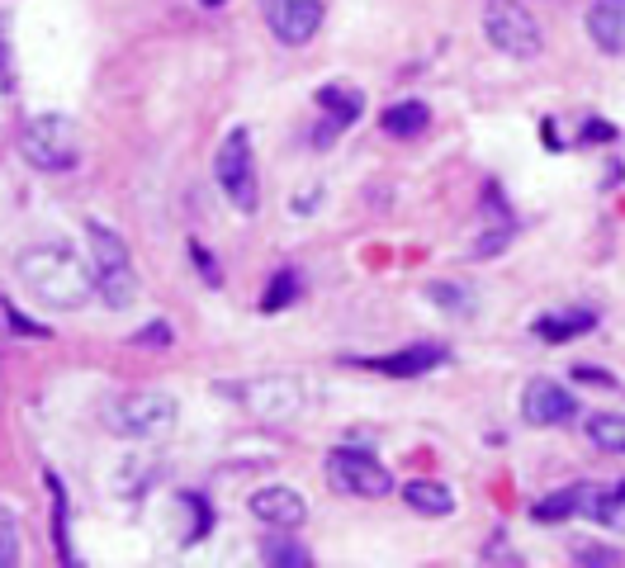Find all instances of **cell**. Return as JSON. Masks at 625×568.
Instances as JSON below:
<instances>
[{"mask_svg":"<svg viewBox=\"0 0 625 568\" xmlns=\"http://www.w3.org/2000/svg\"><path fill=\"white\" fill-rule=\"evenodd\" d=\"M190 261H195V270H204V280H209V284H223V270L214 266V256L199 247V242H190Z\"/></svg>","mask_w":625,"mask_h":568,"instance_id":"cell-29","label":"cell"},{"mask_svg":"<svg viewBox=\"0 0 625 568\" xmlns=\"http://www.w3.org/2000/svg\"><path fill=\"white\" fill-rule=\"evenodd\" d=\"M403 497H408L412 512H422V516H450L455 512V493L436 479H412L408 488H403Z\"/></svg>","mask_w":625,"mask_h":568,"instance_id":"cell-19","label":"cell"},{"mask_svg":"<svg viewBox=\"0 0 625 568\" xmlns=\"http://www.w3.org/2000/svg\"><path fill=\"white\" fill-rule=\"evenodd\" d=\"M327 483L337 493H351V497H389L393 493V474L384 464L370 455V450H351L341 445L327 455Z\"/></svg>","mask_w":625,"mask_h":568,"instance_id":"cell-7","label":"cell"},{"mask_svg":"<svg viewBox=\"0 0 625 568\" xmlns=\"http://www.w3.org/2000/svg\"><path fill=\"white\" fill-rule=\"evenodd\" d=\"M133 346H171V327L166 322H147L143 332H133Z\"/></svg>","mask_w":625,"mask_h":568,"instance_id":"cell-28","label":"cell"},{"mask_svg":"<svg viewBox=\"0 0 625 568\" xmlns=\"http://www.w3.org/2000/svg\"><path fill=\"white\" fill-rule=\"evenodd\" d=\"M105 422L109 431H119V436H161V431H171L176 426V398L161 389H138V393H119L114 403L105 408Z\"/></svg>","mask_w":625,"mask_h":568,"instance_id":"cell-4","label":"cell"},{"mask_svg":"<svg viewBox=\"0 0 625 568\" xmlns=\"http://www.w3.org/2000/svg\"><path fill=\"white\" fill-rule=\"evenodd\" d=\"M275 38L289 48H304L308 38L322 29V0H261Z\"/></svg>","mask_w":625,"mask_h":568,"instance_id":"cell-8","label":"cell"},{"mask_svg":"<svg viewBox=\"0 0 625 568\" xmlns=\"http://www.w3.org/2000/svg\"><path fill=\"white\" fill-rule=\"evenodd\" d=\"M431 124V109L422 100H398L379 114V128L389 133V138H417V133H427Z\"/></svg>","mask_w":625,"mask_h":568,"instance_id":"cell-15","label":"cell"},{"mask_svg":"<svg viewBox=\"0 0 625 568\" xmlns=\"http://www.w3.org/2000/svg\"><path fill=\"white\" fill-rule=\"evenodd\" d=\"M573 564H621V550H602V545H578Z\"/></svg>","mask_w":625,"mask_h":568,"instance_id":"cell-27","label":"cell"},{"mask_svg":"<svg viewBox=\"0 0 625 568\" xmlns=\"http://www.w3.org/2000/svg\"><path fill=\"white\" fill-rule=\"evenodd\" d=\"M5 76H10V67H5V53H0V81H5Z\"/></svg>","mask_w":625,"mask_h":568,"instance_id":"cell-32","label":"cell"},{"mask_svg":"<svg viewBox=\"0 0 625 568\" xmlns=\"http://www.w3.org/2000/svg\"><path fill=\"white\" fill-rule=\"evenodd\" d=\"M214 171H218V185L223 195L233 199L237 213H256L261 204V185H256V152H251V133L247 128H233L223 147L214 157Z\"/></svg>","mask_w":625,"mask_h":568,"instance_id":"cell-5","label":"cell"},{"mask_svg":"<svg viewBox=\"0 0 625 568\" xmlns=\"http://www.w3.org/2000/svg\"><path fill=\"white\" fill-rule=\"evenodd\" d=\"M95 289H100V299H105L114 313H124V308H133V299H138V275H133V266L100 270V275H95Z\"/></svg>","mask_w":625,"mask_h":568,"instance_id":"cell-20","label":"cell"},{"mask_svg":"<svg viewBox=\"0 0 625 568\" xmlns=\"http://www.w3.org/2000/svg\"><path fill=\"white\" fill-rule=\"evenodd\" d=\"M446 360H450L446 346H408V351H393V355H365V360H356V365L389 374V379H417V374L441 370Z\"/></svg>","mask_w":625,"mask_h":568,"instance_id":"cell-11","label":"cell"},{"mask_svg":"<svg viewBox=\"0 0 625 568\" xmlns=\"http://www.w3.org/2000/svg\"><path fill=\"white\" fill-rule=\"evenodd\" d=\"M427 299L436 303V308L455 313V318H474V313H479V294L465 289V284H455V280H431L427 284Z\"/></svg>","mask_w":625,"mask_h":568,"instance_id":"cell-21","label":"cell"},{"mask_svg":"<svg viewBox=\"0 0 625 568\" xmlns=\"http://www.w3.org/2000/svg\"><path fill=\"white\" fill-rule=\"evenodd\" d=\"M588 436L592 445H602L611 455H625V412H597V417H588Z\"/></svg>","mask_w":625,"mask_h":568,"instance_id":"cell-22","label":"cell"},{"mask_svg":"<svg viewBox=\"0 0 625 568\" xmlns=\"http://www.w3.org/2000/svg\"><path fill=\"white\" fill-rule=\"evenodd\" d=\"M43 483H48V493H53V512H57V554H62V564H72V540H67V493H62V479L48 469Z\"/></svg>","mask_w":625,"mask_h":568,"instance_id":"cell-25","label":"cell"},{"mask_svg":"<svg viewBox=\"0 0 625 568\" xmlns=\"http://www.w3.org/2000/svg\"><path fill=\"white\" fill-rule=\"evenodd\" d=\"M294 299H299V275H294V270H280V275L270 280V289L261 294V313H280V308H289Z\"/></svg>","mask_w":625,"mask_h":568,"instance_id":"cell-24","label":"cell"},{"mask_svg":"<svg viewBox=\"0 0 625 568\" xmlns=\"http://www.w3.org/2000/svg\"><path fill=\"white\" fill-rule=\"evenodd\" d=\"M573 412H578V398L569 389H559L554 379H536V384H526V398H521V417L531 426H564L573 422Z\"/></svg>","mask_w":625,"mask_h":568,"instance_id":"cell-10","label":"cell"},{"mask_svg":"<svg viewBox=\"0 0 625 568\" xmlns=\"http://www.w3.org/2000/svg\"><path fill=\"white\" fill-rule=\"evenodd\" d=\"M588 502H592V483H573V488H559V493L540 497L536 507H531V521L554 526V521H569V516H588Z\"/></svg>","mask_w":625,"mask_h":568,"instance_id":"cell-13","label":"cell"},{"mask_svg":"<svg viewBox=\"0 0 625 568\" xmlns=\"http://www.w3.org/2000/svg\"><path fill=\"white\" fill-rule=\"evenodd\" d=\"M251 516L256 521H266V526H275V531H299L308 521V502L294 488H285V483H266V488H256L251 493Z\"/></svg>","mask_w":625,"mask_h":568,"instance_id":"cell-9","label":"cell"},{"mask_svg":"<svg viewBox=\"0 0 625 568\" xmlns=\"http://www.w3.org/2000/svg\"><path fill=\"white\" fill-rule=\"evenodd\" d=\"M233 398L261 422H289L304 412V384L294 374H261V379H242Z\"/></svg>","mask_w":625,"mask_h":568,"instance_id":"cell-6","label":"cell"},{"mask_svg":"<svg viewBox=\"0 0 625 568\" xmlns=\"http://www.w3.org/2000/svg\"><path fill=\"white\" fill-rule=\"evenodd\" d=\"M592 327H597V313H588V308H573V313H545V318H536V337L559 346V341L588 337Z\"/></svg>","mask_w":625,"mask_h":568,"instance_id":"cell-14","label":"cell"},{"mask_svg":"<svg viewBox=\"0 0 625 568\" xmlns=\"http://www.w3.org/2000/svg\"><path fill=\"white\" fill-rule=\"evenodd\" d=\"M261 564H275V568H308L313 564V554L304 545H294L285 535H270L266 545H261Z\"/></svg>","mask_w":625,"mask_h":568,"instance_id":"cell-23","label":"cell"},{"mask_svg":"<svg viewBox=\"0 0 625 568\" xmlns=\"http://www.w3.org/2000/svg\"><path fill=\"white\" fill-rule=\"evenodd\" d=\"M86 242H90V261H95V275H100V270L128 266L124 237H119V232H109L105 223H86Z\"/></svg>","mask_w":625,"mask_h":568,"instance_id":"cell-18","label":"cell"},{"mask_svg":"<svg viewBox=\"0 0 625 568\" xmlns=\"http://www.w3.org/2000/svg\"><path fill=\"white\" fill-rule=\"evenodd\" d=\"M588 34L602 53H625V0H592L588 10Z\"/></svg>","mask_w":625,"mask_h":568,"instance_id":"cell-12","label":"cell"},{"mask_svg":"<svg viewBox=\"0 0 625 568\" xmlns=\"http://www.w3.org/2000/svg\"><path fill=\"white\" fill-rule=\"evenodd\" d=\"M318 109L337 128H351L360 114H365V95H360L356 86H322L318 90Z\"/></svg>","mask_w":625,"mask_h":568,"instance_id":"cell-16","label":"cell"},{"mask_svg":"<svg viewBox=\"0 0 625 568\" xmlns=\"http://www.w3.org/2000/svg\"><path fill=\"white\" fill-rule=\"evenodd\" d=\"M578 379H583V384H616V379H611V374H597V370H578Z\"/></svg>","mask_w":625,"mask_h":568,"instance_id":"cell-31","label":"cell"},{"mask_svg":"<svg viewBox=\"0 0 625 568\" xmlns=\"http://www.w3.org/2000/svg\"><path fill=\"white\" fill-rule=\"evenodd\" d=\"M15 564H19V521L0 502V568H15Z\"/></svg>","mask_w":625,"mask_h":568,"instance_id":"cell-26","label":"cell"},{"mask_svg":"<svg viewBox=\"0 0 625 568\" xmlns=\"http://www.w3.org/2000/svg\"><path fill=\"white\" fill-rule=\"evenodd\" d=\"M15 275L38 303H48V308H57V313L81 308V303L90 299V289H95V275L86 270V261H81L72 247H57V242L53 247L19 251Z\"/></svg>","mask_w":625,"mask_h":568,"instance_id":"cell-1","label":"cell"},{"mask_svg":"<svg viewBox=\"0 0 625 568\" xmlns=\"http://www.w3.org/2000/svg\"><path fill=\"white\" fill-rule=\"evenodd\" d=\"M199 5H209V10H214V5H223V0H199Z\"/></svg>","mask_w":625,"mask_h":568,"instance_id":"cell-33","label":"cell"},{"mask_svg":"<svg viewBox=\"0 0 625 568\" xmlns=\"http://www.w3.org/2000/svg\"><path fill=\"white\" fill-rule=\"evenodd\" d=\"M588 521L607 526V531H625V483H592V502H588Z\"/></svg>","mask_w":625,"mask_h":568,"instance_id":"cell-17","label":"cell"},{"mask_svg":"<svg viewBox=\"0 0 625 568\" xmlns=\"http://www.w3.org/2000/svg\"><path fill=\"white\" fill-rule=\"evenodd\" d=\"M19 152L34 171H48V176H62L81 161V128L67 114H38L24 124L19 133Z\"/></svg>","mask_w":625,"mask_h":568,"instance_id":"cell-2","label":"cell"},{"mask_svg":"<svg viewBox=\"0 0 625 568\" xmlns=\"http://www.w3.org/2000/svg\"><path fill=\"white\" fill-rule=\"evenodd\" d=\"M483 34L502 57H517V62L540 57V43H545L540 24L521 0H483Z\"/></svg>","mask_w":625,"mask_h":568,"instance_id":"cell-3","label":"cell"},{"mask_svg":"<svg viewBox=\"0 0 625 568\" xmlns=\"http://www.w3.org/2000/svg\"><path fill=\"white\" fill-rule=\"evenodd\" d=\"M583 138H588V142H611V138H616V128H611V124H602V119H592Z\"/></svg>","mask_w":625,"mask_h":568,"instance_id":"cell-30","label":"cell"}]
</instances>
